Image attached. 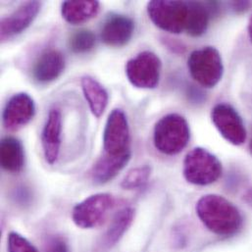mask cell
Segmentation results:
<instances>
[{
  "mask_svg": "<svg viewBox=\"0 0 252 252\" xmlns=\"http://www.w3.org/2000/svg\"><path fill=\"white\" fill-rule=\"evenodd\" d=\"M195 210L203 225L216 235L233 236L242 228L241 212L223 196L206 194L197 201Z\"/></svg>",
  "mask_w": 252,
  "mask_h": 252,
  "instance_id": "1",
  "label": "cell"
},
{
  "mask_svg": "<svg viewBox=\"0 0 252 252\" xmlns=\"http://www.w3.org/2000/svg\"><path fill=\"white\" fill-rule=\"evenodd\" d=\"M190 138L188 121L180 114L162 117L154 126L153 142L156 149L166 155H176L186 148Z\"/></svg>",
  "mask_w": 252,
  "mask_h": 252,
  "instance_id": "2",
  "label": "cell"
},
{
  "mask_svg": "<svg viewBox=\"0 0 252 252\" xmlns=\"http://www.w3.org/2000/svg\"><path fill=\"white\" fill-rule=\"evenodd\" d=\"M184 177L192 185L208 186L219 180L222 164L219 159L202 147L191 149L184 160Z\"/></svg>",
  "mask_w": 252,
  "mask_h": 252,
  "instance_id": "3",
  "label": "cell"
},
{
  "mask_svg": "<svg viewBox=\"0 0 252 252\" xmlns=\"http://www.w3.org/2000/svg\"><path fill=\"white\" fill-rule=\"evenodd\" d=\"M188 68L192 79L206 89L216 87L224 73L221 54L212 46L192 51L188 59Z\"/></svg>",
  "mask_w": 252,
  "mask_h": 252,
  "instance_id": "4",
  "label": "cell"
},
{
  "mask_svg": "<svg viewBox=\"0 0 252 252\" xmlns=\"http://www.w3.org/2000/svg\"><path fill=\"white\" fill-rule=\"evenodd\" d=\"M151 22L164 32L179 34L186 31L188 1L153 0L147 4Z\"/></svg>",
  "mask_w": 252,
  "mask_h": 252,
  "instance_id": "5",
  "label": "cell"
},
{
  "mask_svg": "<svg viewBox=\"0 0 252 252\" xmlns=\"http://www.w3.org/2000/svg\"><path fill=\"white\" fill-rule=\"evenodd\" d=\"M114 205L115 198L112 194L106 192L95 193L73 208L72 219L79 228L94 229L104 223Z\"/></svg>",
  "mask_w": 252,
  "mask_h": 252,
  "instance_id": "6",
  "label": "cell"
},
{
  "mask_svg": "<svg viewBox=\"0 0 252 252\" xmlns=\"http://www.w3.org/2000/svg\"><path fill=\"white\" fill-rule=\"evenodd\" d=\"M162 63L152 51H142L126 62L125 71L128 82L137 89L152 90L160 80Z\"/></svg>",
  "mask_w": 252,
  "mask_h": 252,
  "instance_id": "7",
  "label": "cell"
},
{
  "mask_svg": "<svg viewBox=\"0 0 252 252\" xmlns=\"http://www.w3.org/2000/svg\"><path fill=\"white\" fill-rule=\"evenodd\" d=\"M130 133L126 114L114 109L109 114L103 130V149L109 155H121L130 152Z\"/></svg>",
  "mask_w": 252,
  "mask_h": 252,
  "instance_id": "8",
  "label": "cell"
},
{
  "mask_svg": "<svg viewBox=\"0 0 252 252\" xmlns=\"http://www.w3.org/2000/svg\"><path fill=\"white\" fill-rule=\"evenodd\" d=\"M212 123L230 143L241 145L247 139V130L237 110L227 103H219L212 109Z\"/></svg>",
  "mask_w": 252,
  "mask_h": 252,
  "instance_id": "9",
  "label": "cell"
},
{
  "mask_svg": "<svg viewBox=\"0 0 252 252\" xmlns=\"http://www.w3.org/2000/svg\"><path fill=\"white\" fill-rule=\"evenodd\" d=\"M35 115V103L26 93L14 94L2 112V124L7 130H17L27 126Z\"/></svg>",
  "mask_w": 252,
  "mask_h": 252,
  "instance_id": "10",
  "label": "cell"
},
{
  "mask_svg": "<svg viewBox=\"0 0 252 252\" xmlns=\"http://www.w3.org/2000/svg\"><path fill=\"white\" fill-rule=\"evenodd\" d=\"M40 7L39 1H29L10 15L3 17L0 22L1 39L4 41L26 31L38 15Z\"/></svg>",
  "mask_w": 252,
  "mask_h": 252,
  "instance_id": "11",
  "label": "cell"
},
{
  "mask_svg": "<svg viewBox=\"0 0 252 252\" xmlns=\"http://www.w3.org/2000/svg\"><path fill=\"white\" fill-rule=\"evenodd\" d=\"M134 31L132 19L122 14H110L100 31L101 40L112 47H122L131 39Z\"/></svg>",
  "mask_w": 252,
  "mask_h": 252,
  "instance_id": "12",
  "label": "cell"
},
{
  "mask_svg": "<svg viewBox=\"0 0 252 252\" xmlns=\"http://www.w3.org/2000/svg\"><path fill=\"white\" fill-rule=\"evenodd\" d=\"M62 137V114L58 109L49 111L41 132V145L46 162L53 165L60 153Z\"/></svg>",
  "mask_w": 252,
  "mask_h": 252,
  "instance_id": "13",
  "label": "cell"
},
{
  "mask_svg": "<svg viewBox=\"0 0 252 252\" xmlns=\"http://www.w3.org/2000/svg\"><path fill=\"white\" fill-rule=\"evenodd\" d=\"M65 70V58L56 49L42 53L32 68L34 80L40 84H48L57 80Z\"/></svg>",
  "mask_w": 252,
  "mask_h": 252,
  "instance_id": "14",
  "label": "cell"
},
{
  "mask_svg": "<svg viewBox=\"0 0 252 252\" xmlns=\"http://www.w3.org/2000/svg\"><path fill=\"white\" fill-rule=\"evenodd\" d=\"M130 155V152L121 155L104 153L93 167L92 176L94 181L98 184H105L113 180L126 167Z\"/></svg>",
  "mask_w": 252,
  "mask_h": 252,
  "instance_id": "15",
  "label": "cell"
},
{
  "mask_svg": "<svg viewBox=\"0 0 252 252\" xmlns=\"http://www.w3.org/2000/svg\"><path fill=\"white\" fill-rule=\"evenodd\" d=\"M100 4L94 0H69L62 3L61 14L63 19L71 25L84 24L97 15Z\"/></svg>",
  "mask_w": 252,
  "mask_h": 252,
  "instance_id": "16",
  "label": "cell"
},
{
  "mask_svg": "<svg viewBox=\"0 0 252 252\" xmlns=\"http://www.w3.org/2000/svg\"><path fill=\"white\" fill-rule=\"evenodd\" d=\"M216 3L188 1V18L186 32L191 36L202 35L208 28L212 8Z\"/></svg>",
  "mask_w": 252,
  "mask_h": 252,
  "instance_id": "17",
  "label": "cell"
},
{
  "mask_svg": "<svg viewBox=\"0 0 252 252\" xmlns=\"http://www.w3.org/2000/svg\"><path fill=\"white\" fill-rule=\"evenodd\" d=\"M81 85L92 113L94 117L100 118L109 102L107 91L99 82L90 76L83 77Z\"/></svg>",
  "mask_w": 252,
  "mask_h": 252,
  "instance_id": "18",
  "label": "cell"
},
{
  "mask_svg": "<svg viewBox=\"0 0 252 252\" xmlns=\"http://www.w3.org/2000/svg\"><path fill=\"white\" fill-rule=\"evenodd\" d=\"M1 166L10 173H19L25 164L24 148L20 140L12 136L1 139Z\"/></svg>",
  "mask_w": 252,
  "mask_h": 252,
  "instance_id": "19",
  "label": "cell"
},
{
  "mask_svg": "<svg viewBox=\"0 0 252 252\" xmlns=\"http://www.w3.org/2000/svg\"><path fill=\"white\" fill-rule=\"evenodd\" d=\"M134 210L131 207H124L113 217L104 238V245L108 248L115 246L125 235L132 223Z\"/></svg>",
  "mask_w": 252,
  "mask_h": 252,
  "instance_id": "20",
  "label": "cell"
},
{
  "mask_svg": "<svg viewBox=\"0 0 252 252\" xmlns=\"http://www.w3.org/2000/svg\"><path fill=\"white\" fill-rule=\"evenodd\" d=\"M96 43V37L92 31L81 30L73 33L69 39L71 51L78 54L88 53L94 49Z\"/></svg>",
  "mask_w": 252,
  "mask_h": 252,
  "instance_id": "21",
  "label": "cell"
},
{
  "mask_svg": "<svg viewBox=\"0 0 252 252\" xmlns=\"http://www.w3.org/2000/svg\"><path fill=\"white\" fill-rule=\"evenodd\" d=\"M151 175V167L148 165L138 166L126 173L121 182V187L124 189H137L143 187L149 180Z\"/></svg>",
  "mask_w": 252,
  "mask_h": 252,
  "instance_id": "22",
  "label": "cell"
},
{
  "mask_svg": "<svg viewBox=\"0 0 252 252\" xmlns=\"http://www.w3.org/2000/svg\"><path fill=\"white\" fill-rule=\"evenodd\" d=\"M7 247L8 252H38L26 238L15 232L8 235Z\"/></svg>",
  "mask_w": 252,
  "mask_h": 252,
  "instance_id": "23",
  "label": "cell"
},
{
  "mask_svg": "<svg viewBox=\"0 0 252 252\" xmlns=\"http://www.w3.org/2000/svg\"><path fill=\"white\" fill-rule=\"evenodd\" d=\"M44 252H69V248L63 238L52 237L47 241Z\"/></svg>",
  "mask_w": 252,
  "mask_h": 252,
  "instance_id": "24",
  "label": "cell"
},
{
  "mask_svg": "<svg viewBox=\"0 0 252 252\" xmlns=\"http://www.w3.org/2000/svg\"><path fill=\"white\" fill-rule=\"evenodd\" d=\"M250 4L251 3L248 1H239V2H235L233 5L237 11H245L250 6Z\"/></svg>",
  "mask_w": 252,
  "mask_h": 252,
  "instance_id": "25",
  "label": "cell"
},
{
  "mask_svg": "<svg viewBox=\"0 0 252 252\" xmlns=\"http://www.w3.org/2000/svg\"><path fill=\"white\" fill-rule=\"evenodd\" d=\"M244 200L247 204H249L251 207H252V189H249L245 194H244Z\"/></svg>",
  "mask_w": 252,
  "mask_h": 252,
  "instance_id": "26",
  "label": "cell"
},
{
  "mask_svg": "<svg viewBox=\"0 0 252 252\" xmlns=\"http://www.w3.org/2000/svg\"><path fill=\"white\" fill-rule=\"evenodd\" d=\"M249 35H250V38L252 42V15L250 19V22H249Z\"/></svg>",
  "mask_w": 252,
  "mask_h": 252,
  "instance_id": "27",
  "label": "cell"
},
{
  "mask_svg": "<svg viewBox=\"0 0 252 252\" xmlns=\"http://www.w3.org/2000/svg\"><path fill=\"white\" fill-rule=\"evenodd\" d=\"M250 150H251V152H252V140H251V143H250Z\"/></svg>",
  "mask_w": 252,
  "mask_h": 252,
  "instance_id": "28",
  "label": "cell"
}]
</instances>
